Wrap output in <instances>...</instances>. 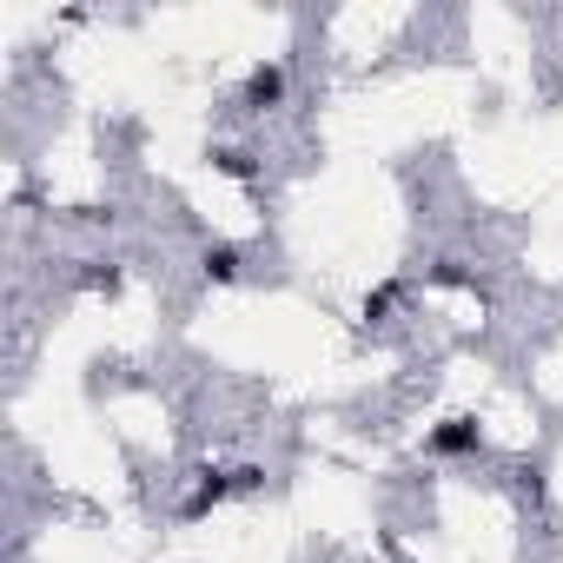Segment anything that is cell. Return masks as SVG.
Segmentation results:
<instances>
[{
	"label": "cell",
	"instance_id": "1",
	"mask_svg": "<svg viewBox=\"0 0 563 563\" xmlns=\"http://www.w3.org/2000/svg\"><path fill=\"white\" fill-rule=\"evenodd\" d=\"M424 444H431L438 457H471V451L484 444V431H477V418H444V424H438Z\"/></svg>",
	"mask_w": 563,
	"mask_h": 563
},
{
	"label": "cell",
	"instance_id": "2",
	"mask_svg": "<svg viewBox=\"0 0 563 563\" xmlns=\"http://www.w3.org/2000/svg\"><path fill=\"white\" fill-rule=\"evenodd\" d=\"M278 100H286V67H252V80H245V107L265 113V107H278Z\"/></svg>",
	"mask_w": 563,
	"mask_h": 563
},
{
	"label": "cell",
	"instance_id": "3",
	"mask_svg": "<svg viewBox=\"0 0 563 563\" xmlns=\"http://www.w3.org/2000/svg\"><path fill=\"white\" fill-rule=\"evenodd\" d=\"M232 272H239V252H232V245L206 252V278H232Z\"/></svg>",
	"mask_w": 563,
	"mask_h": 563
}]
</instances>
